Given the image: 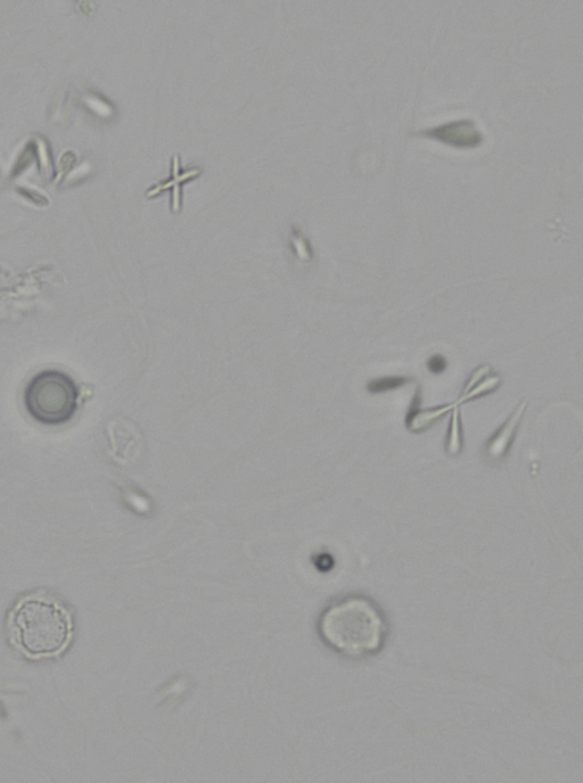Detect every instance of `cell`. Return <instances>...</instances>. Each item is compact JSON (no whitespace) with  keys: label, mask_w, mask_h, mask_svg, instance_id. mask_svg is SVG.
<instances>
[{"label":"cell","mask_w":583,"mask_h":783,"mask_svg":"<svg viewBox=\"0 0 583 783\" xmlns=\"http://www.w3.org/2000/svg\"><path fill=\"white\" fill-rule=\"evenodd\" d=\"M317 629L324 644L348 658L373 656L382 649L388 625L381 609L364 596H349L328 605Z\"/></svg>","instance_id":"obj_2"},{"label":"cell","mask_w":583,"mask_h":783,"mask_svg":"<svg viewBox=\"0 0 583 783\" xmlns=\"http://www.w3.org/2000/svg\"><path fill=\"white\" fill-rule=\"evenodd\" d=\"M447 360L440 356V354H437V356H433L428 361V367L430 369V372L433 374H442L447 369Z\"/></svg>","instance_id":"obj_10"},{"label":"cell","mask_w":583,"mask_h":783,"mask_svg":"<svg viewBox=\"0 0 583 783\" xmlns=\"http://www.w3.org/2000/svg\"><path fill=\"white\" fill-rule=\"evenodd\" d=\"M500 378L498 376H487L482 379L478 384L472 387V389L462 395L459 399V403L471 401L473 399L482 397L492 391H495L500 384Z\"/></svg>","instance_id":"obj_8"},{"label":"cell","mask_w":583,"mask_h":783,"mask_svg":"<svg viewBox=\"0 0 583 783\" xmlns=\"http://www.w3.org/2000/svg\"><path fill=\"white\" fill-rule=\"evenodd\" d=\"M23 400L28 414L37 423L60 426L75 417L80 391L69 375L49 369L30 379Z\"/></svg>","instance_id":"obj_3"},{"label":"cell","mask_w":583,"mask_h":783,"mask_svg":"<svg viewBox=\"0 0 583 783\" xmlns=\"http://www.w3.org/2000/svg\"><path fill=\"white\" fill-rule=\"evenodd\" d=\"M409 382L407 377H384L375 379V381L369 382L367 389L373 394H379L396 390L398 387L404 386Z\"/></svg>","instance_id":"obj_9"},{"label":"cell","mask_w":583,"mask_h":783,"mask_svg":"<svg viewBox=\"0 0 583 783\" xmlns=\"http://www.w3.org/2000/svg\"><path fill=\"white\" fill-rule=\"evenodd\" d=\"M11 645L30 661L60 657L75 636L72 613L63 601L46 590L22 596L7 617Z\"/></svg>","instance_id":"obj_1"},{"label":"cell","mask_w":583,"mask_h":783,"mask_svg":"<svg viewBox=\"0 0 583 783\" xmlns=\"http://www.w3.org/2000/svg\"><path fill=\"white\" fill-rule=\"evenodd\" d=\"M293 244L301 259L308 260L310 258L311 252L305 238L297 235L293 238Z\"/></svg>","instance_id":"obj_11"},{"label":"cell","mask_w":583,"mask_h":783,"mask_svg":"<svg viewBox=\"0 0 583 783\" xmlns=\"http://www.w3.org/2000/svg\"><path fill=\"white\" fill-rule=\"evenodd\" d=\"M525 409H527V401L524 400L513 412V415L507 419V422L499 428L496 434L492 436L488 442L487 451L492 459L503 458L508 451L509 445L513 442L517 427H519L521 423Z\"/></svg>","instance_id":"obj_5"},{"label":"cell","mask_w":583,"mask_h":783,"mask_svg":"<svg viewBox=\"0 0 583 783\" xmlns=\"http://www.w3.org/2000/svg\"><path fill=\"white\" fill-rule=\"evenodd\" d=\"M179 171V158L175 156L174 161V179L168 181V183H163L162 185L155 186L147 195H155L158 194L164 189H167L171 186H174V210L177 211L179 209V184L183 183L184 180L188 178H192L197 175V173L200 172L199 169H190L183 173V175H178Z\"/></svg>","instance_id":"obj_7"},{"label":"cell","mask_w":583,"mask_h":783,"mask_svg":"<svg viewBox=\"0 0 583 783\" xmlns=\"http://www.w3.org/2000/svg\"><path fill=\"white\" fill-rule=\"evenodd\" d=\"M453 408V406H443L431 410L421 411L418 409V403L416 402V406L410 409L407 416V425L409 430L414 432L423 431L425 428H428L435 422H438L440 418L445 416L447 412Z\"/></svg>","instance_id":"obj_6"},{"label":"cell","mask_w":583,"mask_h":783,"mask_svg":"<svg viewBox=\"0 0 583 783\" xmlns=\"http://www.w3.org/2000/svg\"><path fill=\"white\" fill-rule=\"evenodd\" d=\"M416 135L440 140L455 147H476L483 142V134L473 119H458L443 125L417 131Z\"/></svg>","instance_id":"obj_4"}]
</instances>
